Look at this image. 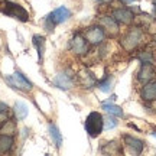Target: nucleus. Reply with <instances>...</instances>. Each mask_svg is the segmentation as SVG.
Returning a JSON list of instances; mask_svg holds the SVG:
<instances>
[{
	"instance_id": "f257e3e1",
	"label": "nucleus",
	"mask_w": 156,
	"mask_h": 156,
	"mask_svg": "<svg viewBox=\"0 0 156 156\" xmlns=\"http://www.w3.org/2000/svg\"><path fill=\"white\" fill-rule=\"evenodd\" d=\"M0 13H3L5 16L17 19L20 22H28L29 20L28 10L19 3H15L10 0H0Z\"/></svg>"
},
{
	"instance_id": "f03ea898",
	"label": "nucleus",
	"mask_w": 156,
	"mask_h": 156,
	"mask_svg": "<svg viewBox=\"0 0 156 156\" xmlns=\"http://www.w3.org/2000/svg\"><path fill=\"white\" fill-rule=\"evenodd\" d=\"M142 42H143V32L139 28H132L122 38V46L127 52H132V51L137 49Z\"/></svg>"
},
{
	"instance_id": "7ed1b4c3",
	"label": "nucleus",
	"mask_w": 156,
	"mask_h": 156,
	"mask_svg": "<svg viewBox=\"0 0 156 156\" xmlns=\"http://www.w3.org/2000/svg\"><path fill=\"white\" fill-rule=\"evenodd\" d=\"M104 129V119L100 113L93 112L90 113L85 119V130L91 137H97L101 133V130Z\"/></svg>"
},
{
	"instance_id": "20e7f679",
	"label": "nucleus",
	"mask_w": 156,
	"mask_h": 156,
	"mask_svg": "<svg viewBox=\"0 0 156 156\" xmlns=\"http://www.w3.org/2000/svg\"><path fill=\"white\" fill-rule=\"evenodd\" d=\"M6 81L10 84L13 88L22 90V91H29V90H32V87H34L32 83H30L20 71H16V73L13 74V75H10V77H6Z\"/></svg>"
},
{
	"instance_id": "39448f33",
	"label": "nucleus",
	"mask_w": 156,
	"mask_h": 156,
	"mask_svg": "<svg viewBox=\"0 0 156 156\" xmlns=\"http://www.w3.org/2000/svg\"><path fill=\"white\" fill-rule=\"evenodd\" d=\"M85 38L88 41V44L91 45H100L103 44V41L106 38V32L104 29L101 28V25H94V26H90L85 30Z\"/></svg>"
},
{
	"instance_id": "423d86ee",
	"label": "nucleus",
	"mask_w": 156,
	"mask_h": 156,
	"mask_svg": "<svg viewBox=\"0 0 156 156\" xmlns=\"http://www.w3.org/2000/svg\"><path fill=\"white\" fill-rule=\"evenodd\" d=\"M71 49L77 55H84L88 52V41L81 34H75L71 39Z\"/></svg>"
},
{
	"instance_id": "0eeeda50",
	"label": "nucleus",
	"mask_w": 156,
	"mask_h": 156,
	"mask_svg": "<svg viewBox=\"0 0 156 156\" xmlns=\"http://www.w3.org/2000/svg\"><path fill=\"white\" fill-rule=\"evenodd\" d=\"M112 16L114 17L119 23H123V25H130V23L134 20V15L132 13L130 9H127V7H119V9H114Z\"/></svg>"
},
{
	"instance_id": "6e6552de",
	"label": "nucleus",
	"mask_w": 156,
	"mask_h": 156,
	"mask_svg": "<svg viewBox=\"0 0 156 156\" xmlns=\"http://www.w3.org/2000/svg\"><path fill=\"white\" fill-rule=\"evenodd\" d=\"M100 25H101V28L104 29V32H108L112 36L119 34V22H117L113 16H108V15L101 16L100 17Z\"/></svg>"
},
{
	"instance_id": "1a4fd4ad",
	"label": "nucleus",
	"mask_w": 156,
	"mask_h": 156,
	"mask_svg": "<svg viewBox=\"0 0 156 156\" xmlns=\"http://www.w3.org/2000/svg\"><path fill=\"white\" fill-rule=\"evenodd\" d=\"M155 77V68L152 64H147V62H143L142 67H140L139 73H137V80L140 83H149L152 81Z\"/></svg>"
},
{
	"instance_id": "9d476101",
	"label": "nucleus",
	"mask_w": 156,
	"mask_h": 156,
	"mask_svg": "<svg viewBox=\"0 0 156 156\" xmlns=\"http://www.w3.org/2000/svg\"><path fill=\"white\" fill-rule=\"evenodd\" d=\"M49 17L52 19V22L55 23V25H59V23L67 22L68 19L71 17V12L68 10L67 7L61 6V7H58V9H55V10L52 12L49 15Z\"/></svg>"
},
{
	"instance_id": "9b49d317",
	"label": "nucleus",
	"mask_w": 156,
	"mask_h": 156,
	"mask_svg": "<svg viewBox=\"0 0 156 156\" xmlns=\"http://www.w3.org/2000/svg\"><path fill=\"white\" fill-rule=\"evenodd\" d=\"M123 140H124V145H126L129 149L132 151V153H136V155L142 153V151H143V146H145V145H143V142H142L140 139L126 134V136H123Z\"/></svg>"
},
{
	"instance_id": "f8f14e48",
	"label": "nucleus",
	"mask_w": 156,
	"mask_h": 156,
	"mask_svg": "<svg viewBox=\"0 0 156 156\" xmlns=\"http://www.w3.org/2000/svg\"><path fill=\"white\" fill-rule=\"evenodd\" d=\"M140 97L145 101H155L156 100V81H149L143 85L140 91Z\"/></svg>"
},
{
	"instance_id": "ddd939ff",
	"label": "nucleus",
	"mask_w": 156,
	"mask_h": 156,
	"mask_svg": "<svg viewBox=\"0 0 156 156\" xmlns=\"http://www.w3.org/2000/svg\"><path fill=\"white\" fill-rule=\"evenodd\" d=\"M54 84L62 90H69L73 87V77L65 73L59 74V75H56V77L54 78Z\"/></svg>"
},
{
	"instance_id": "4468645a",
	"label": "nucleus",
	"mask_w": 156,
	"mask_h": 156,
	"mask_svg": "<svg viewBox=\"0 0 156 156\" xmlns=\"http://www.w3.org/2000/svg\"><path fill=\"white\" fill-rule=\"evenodd\" d=\"M13 145H15L13 136H9V134L0 136V153H9L13 149Z\"/></svg>"
},
{
	"instance_id": "2eb2a0df",
	"label": "nucleus",
	"mask_w": 156,
	"mask_h": 156,
	"mask_svg": "<svg viewBox=\"0 0 156 156\" xmlns=\"http://www.w3.org/2000/svg\"><path fill=\"white\" fill-rule=\"evenodd\" d=\"M32 42H34L35 48H36V52H38V61L39 64L42 62V58H44V52H45V38L42 35H35L32 38Z\"/></svg>"
},
{
	"instance_id": "dca6fc26",
	"label": "nucleus",
	"mask_w": 156,
	"mask_h": 156,
	"mask_svg": "<svg viewBox=\"0 0 156 156\" xmlns=\"http://www.w3.org/2000/svg\"><path fill=\"white\" fill-rule=\"evenodd\" d=\"M49 133H51V137H52V142L55 143V146L58 149H61L64 140H62V134H61V132H59V129H58L56 124H54V123L49 124Z\"/></svg>"
},
{
	"instance_id": "f3484780",
	"label": "nucleus",
	"mask_w": 156,
	"mask_h": 156,
	"mask_svg": "<svg viewBox=\"0 0 156 156\" xmlns=\"http://www.w3.org/2000/svg\"><path fill=\"white\" fill-rule=\"evenodd\" d=\"M13 112H15V116H16L17 120H25L26 116H28V106L22 103V101H17L15 107H13Z\"/></svg>"
},
{
	"instance_id": "a211bd4d",
	"label": "nucleus",
	"mask_w": 156,
	"mask_h": 156,
	"mask_svg": "<svg viewBox=\"0 0 156 156\" xmlns=\"http://www.w3.org/2000/svg\"><path fill=\"white\" fill-rule=\"evenodd\" d=\"M103 110H106L110 116H116V117H123L124 113H123L122 107L116 106V104H110V103H103Z\"/></svg>"
},
{
	"instance_id": "6ab92c4d",
	"label": "nucleus",
	"mask_w": 156,
	"mask_h": 156,
	"mask_svg": "<svg viewBox=\"0 0 156 156\" xmlns=\"http://www.w3.org/2000/svg\"><path fill=\"white\" fill-rule=\"evenodd\" d=\"M80 81H81V84H83L85 88H91L95 84V78L88 71H83V73L80 74Z\"/></svg>"
},
{
	"instance_id": "aec40b11",
	"label": "nucleus",
	"mask_w": 156,
	"mask_h": 156,
	"mask_svg": "<svg viewBox=\"0 0 156 156\" xmlns=\"http://www.w3.org/2000/svg\"><path fill=\"white\" fill-rule=\"evenodd\" d=\"M0 133L2 134H9V136H15L16 134V123L13 120H6L3 126L0 127Z\"/></svg>"
},
{
	"instance_id": "412c9836",
	"label": "nucleus",
	"mask_w": 156,
	"mask_h": 156,
	"mask_svg": "<svg viewBox=\"0 0 156 156\" xmlns=\"http://www.w3.org/2000/svg\"><path fill=\"white\" fill-rule=\"evenodd\" d=\"M103 153H120V147H119V143L116 142H110V143H107L106 147H103L101 149Z\"/></svg>"
},
{
	"instance_id": "4be33fe9",
	"label": "nucleus",
	"mask_w": 156,
	"mask_h": 156,
	"mask_svg": "<svg viewBox=\"0 0 156 156\" xmlns=\"http://www.w3.org/2000/svg\"><path fill=\"white\" fill-rule=\"evenodd\" d=\"M112 84H113V78L112 77H106L103 81H100L98 84V88L103 91V93H108L110 88H112Z\"/></svg>"
},
{
	"instance_id": "5701e85b",
	"label": "nucleus",
	"mask_w": 156,
	"mask_h": 156,
	"mask_svg": "<svg viewBox=\"0 0 156 156\" xmlns=\"http://www.w3.org/2000/svg\"><path fill=\"white\" fill-rule=\"evenodd\" d=\"M139 59L142 61V64H143V62L153 64V62H155V58H153V55H152V52H149V51H143V52H140Z\"/></svg>"
},
{
	"instance_id": "b1692460",
	"label": "nucleus",
	"mask_w": 156,
	"mask_h": 156,
	"mask_svg": "<svg viewBox=\"0 0 156 156\" xmlns=\"http://www.w3.org/2000/svg\"><path fill=\"white\" fill-rule=\"evenodd\" d=\"M119 124V122H117L114 117H108V119H106L104 120V129H107V130H112V129H114Z\"/></svg>"
},
{
	"instance_id": "393cba45",
	"label": "nucleus",
	"mask_w": 156,
	"mask_h": 156,
	"mask_svg": "<svg viewBox=\"0 0 156 156\" xmlns=\"http://www.w3.org/2000/svg\"><path fill=\"white\" fill-rule=\"evenodd\" d=\"M6 120H9V108L0 110V127L3 126V123H5Z\"/></svg>"
},
{
	"instance_id": "a878e982",
	"label": "nucleus",
	"mask_w": 156,
	"mask_h": 156,
	"mask_svg": "<svg viewBox=\"0 0 156 156\" xmlns=\"http://www.w3.org/2000/svg\"><path fill=\"white\" fill-rule=\"evenodd\" d=\"M45 28L48 29V32H52V29L55 28V23L52 22V19L49 17V15L45 17Z\"/></svg>"
},
{
	"instance_id": "bb28decb",
	"label": "nucleus",
	"mask_w": 156,
	"mask_h": 156,
	"mask_svg": "<svg viewBox=\"0 0 156 156\" xmlns=\"http://www.w3.org/2000/svg\"><path fill=\"white\" fill-rule=\"evenodd\" d=\"M123 5H130V3H133V2H136V0H120Z\"/></svg>"
},
{
	"instance_id": "cd10ccee",
	"label": "nucleus",
	"mask_w": 156,
	"mask_h": 156,
	"mask_svg": "<svg viewBox=\"0 0 156 156\" xmlns=\"http://www.w3.org/2000/svg\"><path fill=\"white\" fill-rule=\"evenodd\" d=\"M98 3H103V5H107V3H112V0H97Z\"/></svg>"
}]
</instances>
